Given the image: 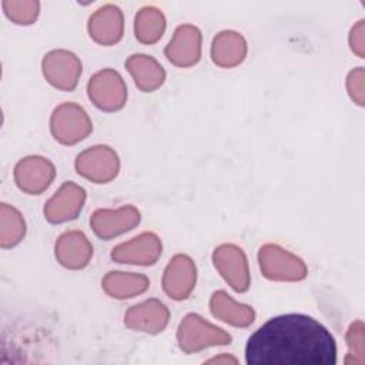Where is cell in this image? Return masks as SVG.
<instances>
[{
    "label": "cell",
    "instance_id": "cell-14",
    "mask_svg": "<svg viewBox=\"0 0 365 365\" xmlns=\"http://www.w3.org/2000/svg\"><path fill=\"white\" fill-rule=\"evenodd\" d=\"M202 36L198 27L192 24H181L175 29L173 38L164 48L167 60L175 67L187 68L195 66L201 60Z\"/></svg>",
    "mask_w": 365,
    "mask_h": 365
},
{
    "label": "cell",
    "instance_id": "cell-26",
    "mask_svg": "<svg viewBox=\"0 0 365 365\" xmlns=\"http://www.w3.org/2000/svg\"><path fill=\"white\" fill-rule=\"evenodd\" d=\"M364 90H365V71H364V67H356L351 70L346 76V91L351 100L359 107H364L365 104Z\"/></svg>",
    "mask_w": 365,
    "mask_h": 365
},
{
    "label": "cell",
    "instance_id": "cell-12",
    "mask_svg": "<svg viewBox=\"0 0 365 365\" xmlns=\"http://www.w3.org/2000/svg\"><path fill=\"white\" fill-rule=\"evenodd\" d=\"M197 284V265L187 254H175L167 264L161 285L165 295L174 301L187 299Z\"/></svg>",
    "mask_w": 365,
    "mask_h": 365
},
{
    "label": "cell",
    "instance_id": "cell-17",
    "mask_svg": "<svg viewBox=\"0 0 365 365\" xmlns=\"http://www.w3.org/2000/svg\"><path fill=\"white\" fill-rule=\"evenodd\" d=\"M90 37L101 46L117 44L124 34L123 11L114 4H106L96 10L87 24Z\"/></svg>",
    "mask_w": 365,
    "mask_h": 365
},
{
    "label": "cell",
    "instance_id": "cell-23",
    "mask_svg": "<svg viewBox=\"0 0 365 365\" xmlns=\"http://www.w3.org/2000/svg\"><path fill=\"white\" fill-rule=\"evenodd\" d=\"M27 231L23 214L6 202L0 207V245L1 248H13L19 245Z\"/></svg>",
    "mask_w": 365,
    "mask_h": 365
},
{
    "label": "cell",
    "instance_id": "cell-3",
    "mask_svg": "<svg viewBox=\"0 0 365 365\" xmlns=\"http://www.w3.org/2000/svg\"><path fill=\"white\" fill-rule=\"evenodd\" d=\"M258 264L262 277L269 281L298 282L308 275L304 259L278 244H264L258 250Z\"/></svg>",
    "mask_w": 365,
    "mask_h": 365
},
{
    "label": "cell",
    "instance_id": "cell-27",
    "mask_svg": "<svg viewBox=\"0 0 365 365\" xmlns=\"http://www.w3.org/2000/svg\"><path fill=\"white\" fill-rule=\"evenodd\" d=\"M365 29H364V20H359L349 31L348 43L351 47V51L356 54L359 58H364L365 56Z\"/></svg>",
    "mask_w": 365,
    "mask_h": 365
},
{
    "label": "cell",
    "instance_id": "cell-8",
    "mask_svg": "<svg viewBox=\"0 0 365 365\" xmlns=\"http://www.w3.org/2000/svg\"><path fill=\"white\" fill-rule=\"evenodd\" d=\"M41 71L50 86L70 93L78 84L83 66L77 54L64 48H57L48 51L43 57Z\"/></svg>",
    "mask_w": 365,
    "mask_h": 365
},
{
    "label": "cell",
    "instance_id": "cell-6",
    "mask_svg": "<svg viewBox=\"0 0 365 365\" xmlns=\"http://www.w3.org/2000/svg\"><path fill=\"white\" fill-rule=\"evenodd\" d=\"M78 175L94 184L113 181L120 171L118 154L106 144H97L81 151L74 161Z\"/></svg>",
    "mask_w": 365,
    "mask_h": 365
},
{
    "label": "cell",
    "instance_id": "cell-7",
    "mask_svg": "<svg viewBox=\"0 0 365 365\" xmlns=\"http://www.w3.org/2000/svg\"><path fill=\"white\" fill-rule=\"evenodd\" d=\"M212 264L222 279L235 291L247 292L251 285L248 258L235 244H221L212 252Z\"/></svg>",
    "mask_w": 365,
    "mask_h": 365
},
{
    "label": "cell",
    "instance_id": "cell-5",
    "mask_svg": "<svg viewBox=\"0 0 365 365\" xmlns=\"http://www.w3.org/2000/svg\"><path fill=\"white\" fill-rule=\"evenodd\" d=\"M87 96L98 110L114 113L127 103V84L114 68H103L90 77Z\"/></svg>",
    "mask_w": 365,
    "mask_h": 365
},
{
    "label": "cell",
    "instance_id": "cell-21",
    "mask_svg": "<svg viewBox=\"0 0 365 365\" xmlns=\"http://www.w3.org/2000/svg\"><path fill=\"white\" fill-rule=\"evenodd\" d=\"M101 288L114 299H130L144 294L150 288V279L138 272L108 271L101 279Z\"/></svg>",
    "mask_w": 365,
    "mask_h": 365
},
{
    "label": "cell",
    "instance_id": "cell-15",
    "mask_svg": "<svg viewBox=\"0 0 365 365\" xmlns=\"http://www.w3.org/2000/svg\"><path fill=\"white\" fill-rule=\"evenodd\" d=\"M170 309L157 298L145 299L131 305L124 314V325L133 331L157 335L163 332L170 322Z\"/></svg>",
    "mask_w": 365,
    "mask_h": 365
},
{
    "label": "cell",
    "instance_id": "cell-18",
    "mask_svg": "<svg viewBox=\"0 0 365 365\" xmlns=\"http://www.w3.org/2000/svg\"><path fill=\"white\" fill-rule=\"evenodd\" d=\"M124 66L133 77L135 87L143 93H153L158 90L167 77L164 67L148 54H131L125 60Z\"/></svg>",
    "mask_w": 365,
    "mask_h": 365
},
{
    "label": "cell",
    "instance_id": "cell-28",
    "mask_svg": "<svg viewBox=\"0 0 365 365\" xmlns=\"http://www.w3.org/2000/svg\"><path fill=\"white\" fill-rule=\"evenodd\" d=\"M207 362H217V364H230V362H232V364H237L238 361H237L234 356H230V355H227V354H222V355H220V356H214V358L208 359Z\"/></svg>",
    "mask_w": 365,
    "mask_h": 365
},
{
    "label": "cell",
    "instance_id": "cell-20",
    "mask_svg": "<svg viewBox=\"0 0 365 365\" xmlns=\"http://www.w3.org/2000/svg\"><path fill=\"white\" fill-rule=\"evenodd\" d=\"M248 53L247 40L241 33L232 30L220 31L211 43V60L215 66L222 68H232L240 66Z\"/></svg>",
    "mask_w": 365,
    "mask_h": 365
},
{
    "label": "cell",
    "instance_id": "cell-16",
    "mask_svg": "<svg viewBox=\"0 0 365 365\" xmlns=\"http://www.w3.org/2000/svg\"><path fill=\"white\" fill-rule=\"evenodd\" d=\"M57 262L67 269H83L93 258V244L78 230L63 232L54 244Z\"/></svg>",
    "mask_w": 365,
    "mask_h": 365
},
{
    "label": "cell",
    "instance_id": "cell-22",
    "mask_svg": "<svg viewBox=\"0 0 365 365\" xmlns=\"http://www.w3.org/2000/svg\"><path fill=\"white\" fill-rule=\"evenodd\" d=\"M165 31V17L154 6L143 7L134 19V36L143 44L157 43Z\"/></svg>",
    "mask_w": 365,
    "mask_h": 365
},
{
    "label": "cell",
    "instance_id": "cell-11",
    "mask_svg": "<svg viewBox=\"0 0 365 365\" xmlns=\"http://www.w3.org/2000/svg\"><path fill=\"white\" fill-rule=\"evenodd\" d=\"M87 200L86 190L74 181H66L44 204L43 214L50 224H63L76 220Z\"/></svg>",
    "mask_w": 365,
    "mask_h": 365
},
{
    "label": "cell",
    "instance_id": "cell-2",
    "mask_svg": "<svg viewBox=\"0 0 365 365\" xmlns=\"http://www.w3.org/2000/svg\"><path fill=\"white\" fill-rule=\"evenodd\" d=\"M178 348L184 354H195L211 346L230 345L231 334L204 319L200 314H187L177 328Z\"/></svg>",
    "mask_w": 365,
    "mask_h": 365
},
{
    "label": "cell",
    "instance_id": "cell-1",
    "mask_svg": "<svg viewBox=\"0 0 365 365\" xmlns=\"http://www.w3.org/2000/svg\"><path fill=\"white\" fill-rule=\"evenodd\" d=\"M248 365H335L336 342L315 318L284 314L268 319L247 341Z\"/></svg>",
    "mask_w": 365,
    "mask_h": 365
},
{
    "label": "cell",
    "instance_id": "cell-24",
    "mask_svg": "<svg viewBox=\"0 0 365 365\" xmlns=\"http://www.w3.org/2000/svg\"><path fill=\"white\" fill-rule=\"evenodd\" d=\"M348 354L344 359L346 365H364L365 362V344H364V322L355 321L349 325L345 335Z\"/></svg>",
    "mask_w": 365,
    "mask_h": 365
},
{
    "label": "cell",
    "instance_id": "cell-9",
    "mask_svg": "<svg viewBox=\"0 0 365 365\" xmlns=\"http://www.w3.org/2000/svg\"><path fill=\"white\" fill-rule=\"evenodd\" d=\"M14 182L29 195H40L56 178L54 164L43 155H27L14 165Z\"/></svg>",
    "mask_w": 365,
    "mask_h": 365
},
{
    "label": "cell",
    "instance_id": "cell-13",
    "mask_svg": "<svg viewBox=\"0 0 365 365\" xmlns=\"http://www.w3.org/2000/svg\"><path fill=\"white\" fill-rule=\"evenodd\" d=\"M141 221L140 211L128 204L120 208H98L90 217V227L93 232L104 241L115 238L127 231L135 228Z\"/></svg>",
    "mask_w": 365,
    "mask_h": 365
},
{
    "label": "cell",
    "instance_id": "cell-25",
    "mask_svg": "<svg viewBox=\"0 0 365 365\" xmlns=\"http://www.w3.org/2000/svg\"><path fill=\"white\" fill-rule=\"evenodd\" d=\"M6 16L20 26H29L38 17L40 4L37 1H3Z\"/></svg>",
    "mask_w": 365,
    "mask_h": 365
},
{
    "label": "cell",
    "instance_id": "cell-19",
    "mask_svg": "<svg viewBox=\"0 0 365 365\" xmlns=\"http://www.w3.org/2000/svg\"><path fill=\"white\" fill-rule=\"evenodd\" d=\"M210 311L214 318L235 328H247L255 321L254 308L248 304L237 302L224 289L211 294Z\"/></svg>",
    "mask_w": 365,
    "mask_h": 365
},
{
    "label": "cell",
    "instance_id": "cell-10",
    "mask_svg": "<svg viewBox=\"0 0 365 365\" xmlns=\"http://www.w3.org/2000/svg\"><path fill=\"white\" fill-rule=\"evenodd\" d=\"M161 252V238L155 232L145 231L125 242H120L118 245L113 247L110 257L114 262L118 264L151 267L158 261Z\"/></svg>",
    "mask_w": 365,
    "mask_h": 365
},
{
    "label": "cell",
    "instance_id": "cell-4",
    "mask_svg": "<svg viewBox=\"0 0 365 365\" xmlns=\"http://www.w3.org/2000/svg\"><path fill=\"white\" fill-rule=\"evenodd\" d=\"M50 131L63 145H74L93 133V121L77 103H61L50 117Z\"/></svg>",
    "mask_w": 365,
    "mask_h": 365
}]
</instances>
